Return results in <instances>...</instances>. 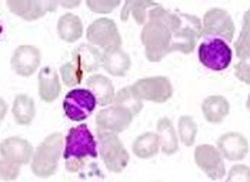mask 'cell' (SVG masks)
<instances>
[{
    "mask_svg": "<svg viewBox=\"0 0 250 182\" xmlns=\"http://www.w3.org/2000/svg\"><path fill=\"white\" fill-rule=\"evenodd\" d=\"M199 38H202L200 18L169 10L162 4L149 10L147 21L140 33L145 55L152 63L162 61L173 52L190 55Z\"/></svg>",
    "mask_w": 250,
    "mask_h": 182,
    "instance_id": "1",
    "label": "cell"
},
{
    "mask_svg": "<svg viewBox=\"0 0 250 182\" xmlns=\"http://www.w3.org/2000/svg\"><path fill=\"white\" fill-rule=\"evenodd\" d=\"M99 155V148L95 135L86 124H79L77 127L69 129L64 146H63V158L64 166L69 172L80 171L89 158H96Z\"/></svg>",
    "mask_w": 250,
    "mask_h": 182,
    "instance_id": "2",
    "label": "cell"
},
{
    "mask_svg": "<svg viewBox=\"0 0 250 182\" xmlns=\"http://www.w3.org/2000/svg\"><path fill=\"white\" fill-rule=\"evenodd\" d=\"M64 137L60 132L47 135L35 149L30 168L38 178H50L58 172L59 161L63 155Z\"/></svg>",
    "mask_w": 250,
    "mask_h": 182,
    "instance_id": "3",
    "label": "cell"
},
{
    "mask_svg": "<svg viewBox=\"0 0 250 182\" xmlns=\"http://www.w3.org/2000/svg\"><path fill=\"white\" fill-rule=\"evenodd\" d=\"M97 148L106 168L110 172H122L130 161L129 152L125 148L117 134L112 132H97Z\"/></svg>",
    "mask_w": 250,
    "mask_h": 182,
    "instance_id": "4",
    "label": "cell"
},
{
    "mask_svg": "<svg viewBox=\"0 0 250 182\" xmlns=\"http://www.w3.org/2000/svg\"><path fill=\"white\" fill-rule=\"evenodd\" d=\"M199 61L212 72H223L231 64L233 50L220 38H205L197 49Z\"/></svg>",
    "mask_w": 250,
    "mask_h": 182,
    "instance_id": "5",
    "label": "cell"
},
{
    "mask_svg": "<svg viewBox=\"0 0 250 182\" xmlns=\"http://www.w3.org/2000/svg\"><path fill=\"white\" fill-rule=\"evenodd\" d=\"M234 21L225 9L212 7L205 13L202 20V37L220 38L229 44L234 38Z\"/></svg>",
    "mask_w": 250,
    "mask_h": 182,
    "instance_id": "6",
    "label": "cell"
},
{
    "mask_svg": "<svg viewBox=\"0 0 250 182\" xmlns=\"http://www.w3.org/2000/svg\"><path fill=\"white\" fill-rule=\"evenodd\" d=\"M132 89L142 101H152L156 104H163L173 97L172 81L165 75L140 78L132 84Z\"/></svg>",
    "mask_w": 250,
    "mask_h": 182,
    "instance_id": "7",
    "label": "cell"
},
{
    "mask_svg": "<svg viewBox=\"0 0 250 182\" xmlns=\"http://www.w3.org/2000/svg\"><path fill=\"white\" fill-rule=\"evenodd\" d=\"M97 101L95 95L87 89H73L63 100V109L69 120L82 123L87 120L96 109Z\"/></svg>",
    "mask_w": 250,
    "mask_h": 182,
    "instance_id": "8",
    "label": "cell"
},
{
    "mask_svg": "<svg viewBox=\"0 0 250 182\" xmlns=\"http://www.w3.org/2000/svg\"><path fill=\"white\" fill-rule=\"evenodd\" d=\"M89 44L102 49L103 52L112 47H122V36L115 20L109 18H100L95 20L86 30Z\"/></svg>",
    "mask_w": 250,
    "mask_h": 182,
    "instance_id": "9",
    "label": "cell"
},
{
    "mask_svg": "<svg viewBox=\"0 0 250 182\" xmlns=\"http://www.w3.org/2000/svg\"><path fill=\"white\" fill-rule=\"evenodd\" d=\"M133 115L129 109L120 106H109L102 109L96 115V132L120 134L130 127Z\"/></svg>",
    "mask_w": 250,
    "mask_h": 182,
    "instance_id": "10",
    "label": "cell"
},
{
    "mask_svg": "<svg viewBox=\"0 0 250 182\" xmlns=\"http://www.w3.org/2000/svg\"><path fill=\"white\" fill-rule=\"evenodd\" d=\"M196 165L213 181H219L226 177V165L225 160L217 151L216 146L210 144H202L194 148L193 154Z\"/></svg>",
    "mask_w": 250,
    "mask_h": 182,
    "instance_id": "11",
    "label": "cell"
},
{
    "mask_svg": "<svg viewBox=\"0 0 250 182\" xmlns=\"http://www.w3.org/2000/svg\"><path fill=\"white\" fill-rule=\"evenodd\" d=\"M42 61V53L38 47L30 44H21L16 47L10 57V67L21 77H30L39 69Z\"/></svg>",
    "mask_w": 250,
    "mask_h": 182,
    "instance_id": "12",
    "label": "cell"
},
{
    "mask_svg": "<svg viewBox=\"0 0 250 182\" xmlns=\"http://www.w3.org/2000/svg\"><path fill=\"white\" fill-rule=\"evenodd\" d=\"M33 146L20 137H9L0 143V157L9 163L18 165L30 164L33 157Z\"/></svg>",
    "mask_w": 250,
    "mask_h": 182,
    "instance_id": "13",
    "label": "cell"
},
{
    "mask_svg": "<svg viewBox=\"0 0 250 182\" xmlns=\"http://www.w3.org/2000/svg\"><path fill=\"white\" fill-rule=\"evenodd\" d=\"M7 9L24 20H38L44 15L55 12L59 7V1H33V0H9Z\"/></svg>",
    "mask_w": 250,
    "mask_h": 182,
    "instance_id": "14",
    "label": "cell"
},
{
    "mask_svg": "<svg viewBox=\"0 0 250 182\" xmlns=\"http://www.w3.org/2000/svg\"><path fill=\"white\" fill-rule=\"evenodd\" d=\"M217 151L228 161H242L249 152L248 138L240 132H226L217 140Z\"/></svg>",
    "mask_w": 250,
    "mask_h": 182,
    "instance_id": "15",
    "label": "cell"
},
{
    "mask_svg": "<svg viewBox=\"0 0 250 182\" xmlns=\"http://www.w3.org/2000/svg\"><path fill=\"white\" fill-rule=\"evenodd\" d=\"M38 81L39 95L42 101H44L46 104L55 103L62 92V81L58 72L53 67L46 66L42 70H39Z\"/></svg>",
    "mask_w": 250,
    "mask_h": 182,
    "instance_id": "16",
    "label": "cell"
},
{
    "mask_svg": "<svg viewBox=\"0 0 250 182\" xmlns=\"http://www.w3.org/2000/svg\"><path fill=\"white\" fill-rule=\"evenodd\" d=\"M102 67L115 77H125L132 67V58L122 47H112L103 52Z\"/></svg>",
    "mask_w": 250,
    "mask_h": 182,
    "instance_id": "17",
    "label": "cell"
},
{
    "mask_svg": "<svg viewBox=\"0 0 250 182\" xmlns=\"http://www.w3.org/2000/svg\"><path fill=\"white\" fill-rule=\"evenodd\" d=\"M86 86H87V90L95 95L97 106L109 107L110 104H113L116 91L110 78L102 74H93L86 80Z\"/></svg>",
    "mask_w": 250,
    "mask_h": 182,
    "instance_id": "18",
    "label": "cell"
},
{
    "mask_svg": "<svg viewBox=\"0 0 250 182\" xmlns=\"http://www.w3.org/2000/svg\"><path fill=\"white\" fill-rule=\"evenodd\" d=\"M102 58L103 53L89 43L79 44L72 52V60L76 61L86 74L99 70L102 67Z\"/></svg>",
    "mask_w": 250,
    "mask_h": 182,
    "instance_id": "19",
    "label": "cell"
},
{
    "mask_svg": "<svg viewBox=\"0 0 250 182\" xmlns=\"http://www.w3.org/2000/svg\"><path fill=\"white\" fill-rule=\"evenodd\" d=\"M202 112L208 123L220 124L230 112V104L223 95H209L202 103Z\"/></svg>",
    "mask_w": 250,
    "mask_h": 182,
    "instance_id": "20",
    "label": "cell"
},
{
    "mask_svg": "<svg viewBox=\"0 0 250 182\" xmlns=\"http://www.w3.org/2000/svg\"><path fill=\"white\" fill-rule=\"evenodd\" d=\"M156 134L159 137V143H160V151L165 155H173L179 151V138H177V132L173 127V123L170 118L167 117H162L157 121L156 126Z\"/></svg>",
    "mask_w": 250,
    "mask_h": 182,
    "instance_id": "21",
    "label": "cell"
},
{
    "mask_svg": "<svg viewBox=\"0 0 250 182\" xmlns=\"http://www.w3.org/2000/svg\"><path fill=\"white\" fill-rule=\"evenodd\" d=\"M12 114L15 121L27 127L33 123L35 117H36V103L35 100L29 95V94H19L16 95L13 106H12Z\"/></svg>",
    "mask_w": 250,
    "mask_h": 182,
    "instance_id": "22",
    "label": "cell"
},
{
    "mask_svg": "<svg viewBox=\"0 0 250 182\" xmlns=\"http://www.w3.org/2000/svg\"><path fill=\"white\" fill-rule=\"evenodd\" d=\"M58 36L66 43H75L83 36V23L73 13H64L58 20Z\"/></svg>",
    "mask_w": 250,
    "mask_h": 182,
    "instance_id": "23",
    "label": "cell"
},
{
    "mask_svg": "<svg viewBox=\"0 0 250 182\" xmlns=\"http://www.w3.org/2000/svg\"><path fill=\"white\" fill-rule=\"evenodd\" d=\"M133 154L140 160H149L160 151V143L156 132H143L133 141Z\"/></svg>",
    "mask_w": 250,
    "mask_h": 182,
    "instance_id": "24",
    "label": "cell"
},
{
    "mask_svg": "<svg viewBox=\"0 0 250 182\" xmlns=\"http://www.w3.org/2000/svg\"><path fill=\"white\" fill-rule=\"evenodd\" d=\"M159 3L156 1H146V0H142V1H135V0H130V1H126L123 4V9H122V13H120V18L122 21H127L130 16H133L135 21L140 26H145L146 21H147V13L149 10L157 6Z\"/></svg>",
    "mask_w": 250,
    "mask_h": 182,
    "instance_id": "25",
    "label": "cell"
},
{
    "mask_svg": "<svg viewBox=\"0 0 250 182\" xmlns=\"http://www.w3.org/2000/svg\"><path fill=\"white\" fill-rule=\"evenodd\" d=\"M113 104L116 106H120V107H125L126 109H129L132 112V115L136 117L140 114V111L143 109V101L139 98V95L136 94L132 86L129 87H125L122 90H119L115 94V100H113Z\"/></svg>",
    "mask_w": 250,
    "mask_h": 182,
    "instance_id": "26",
    "label": "cell"
},
{
    "mask_svg": "<svg viewBox=\"0 0 250 182\" xmlns=\"http://www.w3.org/2000/svg\"><path fill=\"white\" fill-rule=\"evenodd\" d=\"M84 77L86 73L73 60L64 63L60 67V81H63V84L67 87H76L80 83H83Z\"/></svg>",
    "mask_w": 250,
    "mask_h": 182,
    "instance_id": "27",
    "label": "cell"
},
{
    "mask_svg": "<svg viewBox=\"0 0 250 182\" xmlns=\"http://www.w3.org/2000/svg\"><path fill=\"white\" fill-rule=\"evenodd\" d=\"M197 137V124L190 115H182L177 124V138L183 146H192Z\"/></svg>",
    "mask_w": 250,
    "mask_h": 182,
    "instance_id": "28",
    "label": "cell"
},
{
    "mask_svg": "<svg viewBox=\"0 0 250 182\" xmlns=\"http://www.w3.org/2000/svg\"><path fill=\"white\" fill-rule=\"evenodd\" d=\"M234 53L239 60H249L250 57V40H249V12H246L243 27L239 38L234 41Z\"/></svg>",
    "mask_w": 250,
    "mask_h": 182,
    "instance_id": "29",
    "label": "cell"
},
{
    "mask_svg": "<svg viewBox=\"0 0 250 182\" xmlns=\"http://www.w3.org/2000/svg\"><path fill=\"white\" fill-rule=\"evenodd\" d=\"M120 0H87L86 6L97 15H107L112 13L116 7L120 6Z\"/></svg>",
    "mask_w": 250,
    "mask_h": 182,
    "instance_id": "30",
    "label": "cell"
},
{
    "mask_svg": "<svg viewBox=\"0 0 250 182\" xmlns=\"http://www.w3.org/2000/svg\"><path fill=\"white\" fill-rule=\"evenodd\" d=\"M226 182H250V169L248 165L237 164L226 172Z\"/></svg>",
    "mask_w": 250,
    "mask_h": 182,
    "instance_id": "31",
    "label": "cell"
},
{
    "mask_svg": "<svg viewBox=\"0 0 250 182\" xmlns=\"http://www.w3.org/2000/svg\"><path fill=\"white\" fill-rule=\"evenodd\" d=\"M20 175V165L9 163L6 160H0V180L3 181H15Z\"/></svg>",
    "mask_w": 250,
    "mask_h": 182,
    "instance_id": "32",
    "label": "cell"
},
{
    "mask_svg": "<svg viewBox=\"0 0 250 182\" xmlns=\"http://www.w3.org/2000/svg\"><path fill=\"white\" fill-rule=\"evenodd\" d=\"M234 74L236 77L243 81L245 84L250 83V66L249 60H239V63L234 66Z\"/></svg>",
    "mask_w": 250,
    "mask_h": 182,
    "instance_id": "33",
    "label": "cell"
},
{
    "mask_svg": "<svg viewBox=\"0 0 250 182\" xmlns=\"http://www.w3.org/2000/svg\"><path fill=\"white\" fill-rule=\"evenodd\" d=\"M7 109H9V106H7V103H6V100H3V98L0 97V121L4 120V117H6V114H7Z\"/></svg>",
    "mask_w": 250,
    "mask_h": 182,
    "instance_id": "34",
    "label": "cell"
},
{
    "mask_svg": "<svg viewBox=\"0 0 250 182\" xmlns=\"http://www.w3.org/2000/svg\"><path fill=\"white\" fill-rule=\"evenodd\" d=\"M80 4V1L77 0H73V1H59V6L64 7V9H73V7H77Z\"/></svg>",
    "mask_w": 250,
    "mask_h": 182,
    "instance_id": "35",
    "label": "cell"
},
{
    "mask_svg": "<svg viewBox=\"0 0 250 182\" xmlns=\"http://www.w3.org/2000/svg\"><path fill=\"white\" fill-rule=\"evenodd\" d=\"M1 33H3V27H1V24H0V36H1Z\"/></svg>",
    "mask_w": 250,
    "mask_h": 182,
    "instance_id": "36",
    "label": "cell"
}]
</instances>
